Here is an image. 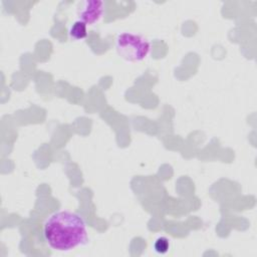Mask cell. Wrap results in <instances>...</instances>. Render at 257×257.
<instances>
[{
    "instance_id": "obj_1",
    "label": "cell",
    "mask_w": 257,
    "mask_h": 257,
    "mask_svg": "<svg viewBox=\"0 0 257 257\" xmlns=\"http://www.w3.org/2000/svg\"><path fill=\"white\" fill-rule=\"evenodd\" d=\"M44 239L56 251H70L87 243L83 218L74 212L59 211L48 217L43 228Z\"/></svg>"
},
{
    "instance_id": "obj_2",
    "label": "cell",
    "mask_w": 257,
    "mask_h": 257,
    "mask_svg": "<svg viewBox=\"0 0 257 257\" xmlns=\"http://www.w3.org/2000/svg\"><path fill=\"white\" fill-rule=\"evenodd\" d=\"M115 50L118 56L125 61L139 62L149 55L151 43L143 35L121 32L115 38Z\"/></svg>"
},
{
    "instance_id": "obj_3",
    "label": "cell",
    "mask_w": 257,
    "mask_h": 257,
    "mask_svg": "<svg viewBox=\"0 0 257 257\" xmlns=\"http://www.w3.org/2000/svg\"><path fill=\"white\" fill-rule=\"evenodd\" d=\"M104 14V3L98 0H86L80 3L77 8L78 20L83 21L86 25L98 23Z\"/></svg>"
},
{
    "instance_id": "obj_4",
    "label": "cell",
    "mask_w": 257,
    "mask_h": 257,
    "mask_svg": "<svg viewBox=\"0 0 257 257\" xmlns=\"http://www.w3.org/2000/svg\"><path fill=\"white\" fill-rule=\"evenodd\" d=\"M68 34L74 40L84 39L87 36V25L81 20H76L70 25Z\"/></svg>"
},
{
    "instance_id": "obj_5",
    "label": "cell",
    "mask_w": 257,
    "mask_h": 257,
    "mask_svg": "<svg viewBox=\"0 0 257 257\" xmlns=\"http://www.w3.org/2000/svg\"><path fill=\"white\" fill-rule=\"evenodd\" d=\"M171 247L170 240L167 237H159L154 242V250L159 254H166Z\"/></svg>"
}]
</instances>
